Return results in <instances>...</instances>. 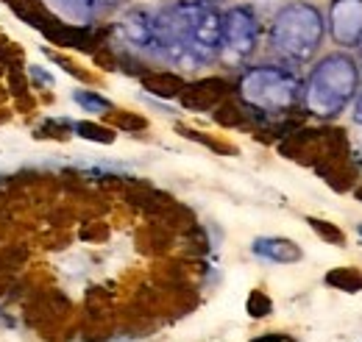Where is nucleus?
<instances>
[{
	"mask_svg": "<svg viewBox=\"0 0 362 342\" xmlns=\"http://www.w3.org/2000/svg\"><path fill=\"white\" fill-rule=\"evenodd\" d=\"M357 89V70L354 61L346 56H329L317 64L307 81V95L304 103L313 114L320 117H334L349 98Z\"/></svg>",
	"mask_w": 362,
	"mask_h": 342,
	"instance_id": "nucleus-1",
	"label": "nucleus"
},
{
	"mask_svg": "<svg viewBox=\"0 0 362 342\" xmlns=\"http://www.w3.org/2000/svg\"><path fill=\"white\" fill-rule=\"evenodd\" d=\"M237 92L243 103L259 112H287L298 98V78L276 64H259L243 73Z\"/></svg>",
	"mask_w": 362,
	"mask_h": 342,
	"instance_id": "nucleus-3",
	"label": "nucleus"
},
{
	"mask_svg": "<svg viewBox=\"0 0 362 342\" xmlns=\"http://www.w3.org/2000/svg\"><path fill=\"white\" fill-rule=\"evenodd\" d=\"M234 92V84L223 78V76H206L198 78L192 84L184 86V92L179 95L181 106L189 112H212L215 106H221L228 95Z\"/></svg>",
	"mask_w": 362,
	"mask_h": 342,
	"instance_id": "nucleus-5",
	"label": "nucleus"
},
{
	"mask_svg": "<svg viewBox=\"0 0 362 342\" xmlns=\"http://www.w3.org/2000/svg\"><path fill=\"white\" fill-rule=\"evenodd\" d=\"M34 139H56V142H67L73 136V126H67L64 120H45L40 129L31 134Z\"/></svg>",
	"mask_w": 362,
	"mask_h": 342,
	"instance_id": "nucleus-22",
	"label": "nucleus"
},
{
	"mask_svg": "<svg viewBox=\"0 0 362 342\" xmlns=\"http://www.w3.org/2000/svg\"><path fill=\"white\" fill-rule=\"evenodd\" d=\"M176 131H179L184 139H192V142H198V145L209 148L212 153H221V156H237V145H231V142L221 139V136H212V134H206V131L189 129V126H184V123H176Z\"/></svg>",
	"mask_w": 362,
	"mask_h": 342,
	"instance_id": "nucleus-15",
	"label": "nucleus"
},
{
	"mask_svg": "<svg viewBox=\"0 0 362 342\" xmlns=\"http://www.w3.org/2000/svg\"><path fill=\"white\" fill-rule=\"evenodd\" d=\"M251 342H293L287 334H281V331H268V334H259V337H254Z\"/></svg>",
	"mask_w": 362,
	"mask_h": 342,
	"instance_id": "nucleus-28",
	"label": "nucleus"
},
{
	"mask_svg": "<svg viewBox=\"0 0 362 342\" xmlns=\"http://www.w3.org/2000/svg\"><path fill=\"white\" fill-rule=\"evenodd\" d=\"M70 240H73V234L67 228H50L47 225L45 234H40V245L45 251H64L70 245Z\"/></svg>",
	"mask_w": 362,
	"mask_h": 342,
	"instance_id": "nucleus-25",
	"label": "nucleus"
},
{
	"mask_svg": "<svg viewBox=\"0 0 362 342\" xmlns=\"http://www.w3.org/2000/svg\"><path fill=\"white\" fill-rule=\"evenodd\" d=\"M109 237H112V225L106 220H100V217L84 220L81 228H78V240L81 242H106Z\"/></svg>",
	"mask_w": 362,
	"mask_h": 342,
	"instance_id": "nucleus-20",
	"label": "nucleus"
},
{
	"mask_svg": "<svg viewBox=\"0 0 362 342\" xmlns=\"http://www.w3.org/2000/svg\"><path fill=\"white\" fill-rule=\"evenodd\" d=\"M31 264V248L25 242H6L0 248V273L17 278Z\"/></svg>",
	"mask_w": 362,
	"mask_h": 342,
	"instance_id": "nucleus-13",
	"label": "nucleus"
},
{
	"mask_svg": "<svg viewBox=\"0 0 362 342\" xmlns=\"http://www.w3.org/2000/svg\"><path fill=\"white\" fill-rule=\"evenodd\" d=\"M106 123L115 131H126V134H139V131H148V120L136 112L129 109H112L106 112Z\"/></svg>",
	"mask_w": 362,
	"mask_h": 342,
	"instance_id": "nucleus-17",
	"label": "nucleus"
},
{
	"mask_svg": "<svg viewBox=\"0 0 362 342\" xmlns=\"http://www.w3.org/2000/svg\"><path fill=\"white\" fill-rule=\"evenodd\" d=\"M45 56L56 67H62L67 76L78 78L81 84H98V76H95L92 70H87V67H81L76 59H70V56H64V53H56V50H50V47H45Z\"/></svg>",
	"mask_w": 362,
	"mask_h": 342,
	"instance_id": "nucleus-18",
	"label": "nucleus"
},
{
	"mask_svg": "<svg viewBox=\"0 0 362 342\" xmlns=\"http://www.w3.org/2000/svg\"><path fill=\"white\" fill-rule=\"evenodd\" d=\"M134 242H136V251L145 254V256H165L170 254L173 242H176V234L168 231L165 225H159L156 220L139 225L134 234Z\"/></svg>",
	"mask_w": 362,
	"mask_h": 342,
	"instance_id": "nucleus-8",
	"label": "nucleus"
},
{
	"mask_svg": "<svg viewBox=\"0 0 362 342\" xmlns=\"http://www.w3.org/2000/svg\"><path fill=\"white\" fill-rule=\"evenodd\" d=\"M156 223L159 225H165L168 231H173L176 237H181V234H187L192 225H198V220H195V212L189 209V206H184L181 201H170L165 209H162V214L156 217Z\"/></svg>",
	"mask_w": 362,
	"mask_h": 342,
	"instance_id": "nucleus-12",
	"label": "nucleus"
},
{
	"mask_svg": "<svg viewBox=\"0 0 362 342\" xmlns=\"http://www.w3.org/2000/svg\"><path fill=\"white\" fill-rule=\"evenodd\" d=\"M254 254L268 259V261H279V264L301 261V248L293 240H284V237H259L254 242Z\"/></svg>",
	"mask_w": 362,
	"mask_h": 342,
	"instance_id": "nucleus-11",
	"label": "nucleus"
},
{
	"mask_svg": "<svg viewBox=\"0 0 362 342\" xmlns=\"http://www.w3.org/2000/svg\"><path fill=\"white\" fill-rule=\"evenodd\" d=\"M11 117H14V109L11 106H0V126L11 123Z\"/></svg>",
	"mask_w": 362,
	"mask_h": 342,
	"instance_id": "nucleus-30",
	"label": "nucleus"
},
{
	"mask_svg": "<svg viewBox=\"0 0 362 342\" xmlns=\"http://www.w3.org/2000/svg\"><path fill=\"white\" fill-rule=\"evenodd\" d=\"M317 175L334 189V192H349L354 189V181H357V165L349 159V156H337V159H326L315 165Z\"/></svg>",
	"mask_w": 362,
	"mask_h": 342,
	"instance_id": "nucleus-9",
	"label": "nucleus"
},
{
	"mask_svg": "<svg viewBox=\"0 0 362 342\" xmlns=\"http://www.w3.org/2000/svg\"><path fill=\"white\" fill-rule=\"evenodd\" d=\"M184 240H187V251L189 254H198V256H204L206 251H209V240H206V231L201 228V225H192L187 234H181Z\"/></svg>",
	"mask_w": 362,
	"mask_h": 342,
	"instance_id": "nucleus-27",
	"label": "nucleus"
},
{
	"mask_svg": "<svg viewBox=\"0 0 362 342\" xmlns=\"http://www.w3.org/2000/svg\"><path fill=\"white\" fill-rule=\"evenodd\" d=\"M6 81H8V95H11L14 100H17V98H25V95L34 92L23 67H8V70H6Z\"/></svg>",
	"mask_w": 362,
	"mask_h": 342,
	"instance_id": "nucleus-24",
	"label": "nucleus"
},
{
	"mask_svg": "<svg viewBox=\"0 0 362 342\" xmlns=\"http://www.w3.org/2000/svg\"><path fill=\"white\" fill-rule=\"evenodd\" d=\"M6 98H8V89H3V84H0V106H3Z\"/></svg>",
	"mask_w": 362,
	"mask_h": 342,
	"instance_id": "nucleus-31",
	"label": "nucleus"
},
{
	"mask_svg": "<svg viewBox=\"0 0 362 342\" xmlns=\"http://www.w3.org/2000/svg\"><path fill=\"white\" fill-rule=\"evenodd\" d=\"M23 320L45 342H70L78 334V312L62 290L45 287L23 300Z\"/></svg>",
	"mask_w": 362,
	"mask_h": 342,
	"instance_id": "nucleus-2",
	"label": "nucleus"
},
{
	"mask_svg": "<svg viewBox=\"0 0 362 342\" xmlns=\"http://www.w3.org/2000/svg\"><path fill=\"white\" fill-rule=\"evenodd\" d=\"M139 84L148 95L153 98H162V100H173L184 92L187 81L181 78L179 73H170V70H145L139 76Z\"/></svg>",
	"mask_w": 362,
	"mask_h": 342,
	"instance_id": "nucleus-10",
	"label": "nucleus"
},
{
	"mask_svg": "<svg viewBox=\"0 0 362 342\" xmlns=\"http://www.w3.org/2000/svg\"><path fill=\"white\" fill-rule=\"evenodd\" d=\"M329 287L340 293H362V270L360 267H334L323 278Z\"/></svg>",
	"mask_w": 362,
	"mask_h": 342,
	"instance_id": "nucleus-16",
	"label": "nucleus"
},
{
	"mask_svg": "<svg viewBox=\"0 0 362 342\" xmlns=\"http://www.w3.org/2000/svg\"><path fill=\"white\" fill-rule=\"evenodd\" d=\"M14 284H17V278H11V276H3V273H0V300L6 298V295H11Z\"/></svg>",
	"mask_w": 362,
	"mask_h": 342,
	"instance_id": "nucleus-29",
	"label": "nucleus"
},
{
	"mask_svg": "<svg viewBox=\"0 0 362 342\" xmlns=\"http://www.w3.org/2000/svg\"><path fill=\"white\" fill-rule=\"evenodd\" d=\"M73 98H76V100H78V103H81L87 112H103V114H106V112H112V109H115V106H112L106 98L95 95V92H90V89H87V92H84V89H78Z\"/></svg>",
	"mask_w": 362,
	"mask_h": 342,
	"instance_id": "nucleus-26",
	"label": "nucleus"
},
{
	"mask_svg": "<svg viewBox=\"0 0 362 342\" xmlns=\"http://www.w3.org/2000/svg\"><path fill=\"white\" fill-rule=\"evenodd\" d=\"M307 223H310V228L315 231L323 242H329V245H346V234L334 223L320 220V217H307Z\"/></svg>",
	"mask_w": 362,
	"mask_h": 342,
	"instance_id": "nucleus-21",
	"label": "nucleus"
},
{
	"mask_svg": "<svg viewBox=\"0 0 362 342\" xmlns=\"http://www.w3.org/2000/svg\"><path fill=\"white\" fill-rule=\"evenodd\" d=\"M320 34H323L320 14H317L313 6L296 3V6H287V8L276 17L273 31H271V42H273V47H276L279 53H284L287 59H293V61H307L317 50Z\"/></svg>",
	"mask_w": 362,
	"mask_h": 342,
	"instance_id": "nucleus-4",
	"label": "nucleus"
},
{
	"mask_svg": "<svg viewBox=\"0 0 362 342\" xmlns=\"http://www.w3.org/2000/svg\"><path fill=\"white\" fill-rule=\"evenodd\" d=\"M73 134H78L81 139L98 142V145H112L117 139V134H115L112 126H103V123H95V120H78L73 126Z\"/></svg>",
	"mask_w": 362,
	"mask_h": 342,
	"instance_id": "nucleus-19",
	"label": "nucleus"
},
{
	"mask_svg": "<svg viewBox=\"0 0 362 342\" xmlns=\"http://www.w3.org/2000/svg\"><path fill=\"white\" fill-rule=\"evenodd\" d=\"M248 117H251V112L243 103L231 100V98H226L221 106L212 109V120L218 126H223V129H251L248 126Z\"/></svg>",
	"mask_w": 362,
	"mask_h": 342,
	"instance_id": "nucleus-14",
	"label": "nucleus"
},
{
	"mask_svg": "<svg viewBox=\"0 0 362 342\" xmlns=\"http://www.w3.org/2000/svg\"><path fill=\"white\" fill-rule=\"evenodd\" d=\"M245 312L254 317V320H262L273 312V300L265 290H251V295L245 300Z\"/></svg>",
	"mask_w": 362,
	"mask_h": 342,
	"instance_id": "nucleus-23",
	"label": "nucleus"
},
{
	"mask_svg": "<svg viewBox=\"0 0 362 342\" xmlns=\"http://www.w3.org/2000/svg\"><path fill=\"white\" fill-rule=\"evenodd\" d=\"M360 234H362V225H360Z\"/></svg>",
	"mask_w": 362,
	"mask_h": 342,
	"instance_id": "nucleus-33",
	"label": "nucleus"
},
{
	"mask_svg": "<svg viewBox=\"0 0 362 342\" xmlns=\"http://www.w3.org/2000/svg\"><path fill=\"white\" fill-rule=\"evenodd\" d=\"M40 34H42L50 45L64 47V50H84V53H95V50H98V45H100V34H98V31H92V28H87V25L64 23V20H59L56 14H50V20L40 28Z\"/></svg>",
	"mask_w": 362,
	"mask_h": 342,
	"instance_id": "nucleus-6",
	"label": "nucleus"
},
{
	"mask_svg": "<svg viewBox=\"0 0 362 342\" xmlns=\"http://www.w3.org/2000/svg\"><path fill=\"white\" fill-rule=\"evenodd\" d=\"M257 20L248 8H234L226 14V23H221V40H226L228 47H234L240 56H248L257 45Z\"/></svg>",
	"mask_w": 362,
	"mask_h": 342,
	"instance_id": "nucleus-7",
	"label": "nucleus"
},
{
	"mask_svg": "<svg viewBox=\"0 0 362 342\" xmlns=\"http://www.w3.org/2000/svg\"><path fill=\"white\" fill-rule=\"evenodd\" d=\"M354 117H357V123H362V98H360V103H357V114H354Z\"/></svg>",
	"mask_w": 362,
	"mask_h": 342,
	"instance_id": "nucleus-32",
	"label": "nucleus"
}]
</instances>
